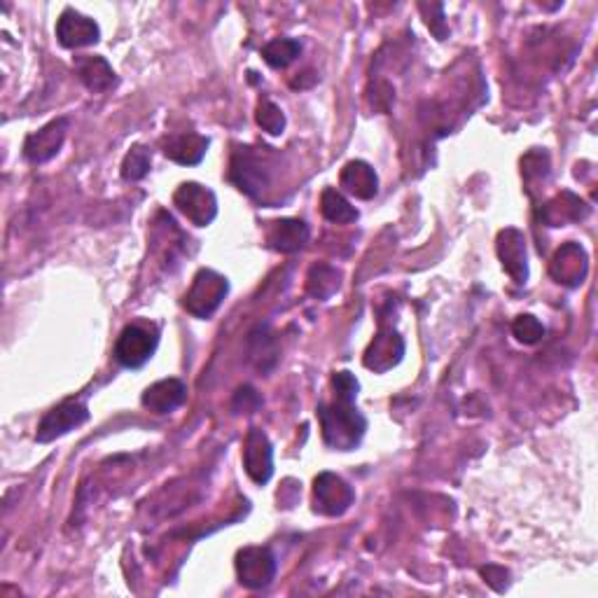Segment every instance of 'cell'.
Wrapping results in <instances>:
<instances>
[{
    "instance_id": "2",
    "label": "cell",
    "mask_w": 598,
    "mask_h": 598,
    "mask_svg": "<svg viewBox=\"0 0 598 598\" xmlns=\"http://www.w3.org/2000/svg\"><path fill=\"white\" fill-rule=\"evenodd\" d=\"M229 292V281L213 269H199L185 295V309L194 318H211Z\"/></svg>"
},
{
    "instance_id": "6",
    "label": "cell",
    "mask_w": 598,
    "mask_h": 598,
    "mask_svg": "<svg viewBox=\"0 0 598 598\" xmlns=\"http://www.w3.org/2000/svg\"><path fill=\"white\" fill-rule=\"evenodd\" d=\"M157 351V335L143 325H127L115 342V360L127 370H138Z\"/></svg>"
},
{
    "instance_id": "29",
    "label": "cell",
    "mask_w": 598,
    "mask_h": 598,
    "mask_svg": "<svg viewBox=\"0 0 598 598\" xmlns=\"http://www.w3.org/2000/svg\"><path fill=\"white\" fill-rule=\"evenodd\" d=\"M260 407H262V398L253 386H241L239 391L234 393V400H232L234 414H253Z\"/></svg>"
},
{
    "instance_id": "22",
    "label": "cell",
    "mask_w": 598,
    "mask_h": 598,
    "mask_svg": "<svg viewBox=\"0 0 598 598\" xmlns=\"http://www.w3.org/2000/svg\"><path fill=\"white\" fill-rule=\"evenodd\" d=\"M302 54V45L295 38H274L271 43L262 47V59L267 61L271 68L281 71L288 68Z\"/></svg>"
},
{
    "instance_id": "3",
    "label": "cell",
    "mask_w": 598,
    "mask_h": 598,
    "mask_svg": "<svg viewBox=\"0 0 598 598\" xmlns=\"http://www.w3.org/2000/svg\"><path fill=\"white\" fill-rule=\"evenodd\" d=\"M87 421H89V407L85 405V402L66 400L54 409H50V412L40 419L38 430H36V440L40 444L54 442V440H59V437L71 433V430L85 426Z\"/></svg>"
},
{
    "instance_id": "16",
    "label": "cell",
    "mask_w": 598,
    "mask_h": 598,
    "mask_svg": "<svg viewBox=\"0 0 598 598\" xmlns=\"http://www.w3.org/2000/svg\"><path fill=\"white\" fill-rule=\"evenodd\" d=\"M309 225L299 218H283L271 222L267 229V243L269 248H274L276 253H297L299 248L307 246L309 241Z\"/></svg>"
},
{
    "instance_id": "8",
    "label": "cell",
    "mask_w": 598,
    "mask_h": 598,
    "mask_svg": "<svg viewBox=\"0 0 598 598\" xmlns=\"http://www.w3.org/2000/svg\"><path fill=\"white\" fill-rule=\"evenodd\" d=\"M173 204L192 225L208 227L218 215V199L215 192L199 183H183L173 194Z\"/></svg>"
},
{
    "instance_id": "18",
    "label": "cell",
    "mask_w": 598,
    "mask_h": 598,
    "mask_svg": "<svg viewBox=\"0 0 598 598\" xmlns=\"http://www.w3.org/2000/svg\"><path fill=\"white\" fill-rule=\"evenodd\" d=\"M339 183L349 194L356 199L370 201L377 197L379 192V176L377 171L372 169V164L363 162V159H353L342 169V176H339Z\"/></svg>"
},
{
    "instance_id": "13",
    "label": "cell",
    "mask_w": 598,
    "mask_h": 598,
    "mask_svg": "<svg viewBox=\"0 0 598 598\" xmlns=\"http://www.w3.org/2000/svg\"><path fill=\"white\" fill-rule=\"evenodd\" d=\"M57 40L66 50H80V47L96 45L101 40V29L94 19L80 15L78 10L68 8L61 12L57 22Z\"/></svg>"
},
{
    "instance_id": "15",
    "label": "cell",
    "mask_w": 598,
    "mask_h": 598,
    "mask_svg": "<svg viewBox=\"0 0 598 598\" xmlns=\"http://www.w3.org/2000/svg\"><path fill=\"white\" fill-rule=\"evenodd\" d=\"M589 213L591 208L587 201L577 197L575 192L563 190L561 194H556L552 201H547V204L542 206L540 218L549 227H563L566 222H582Z\"/></svg>"
},
{
    "instance_id": "23",
    "label": "cell",
    "mask_w": 598,
    "mask_h": 598,
    "mask_svg": "<svg viewBox=\"0 0 598 598\" xmlns=\"http://www.w3.org/2000/svg\"><path fill=\"white\" fill-rule=\"evenodd\" d=\"M339 290V271L330 264H314L307 276V292L314 299H328Z\"/></svg>"
},
{
    "instance_id": "19",
    "label": "cell",
    "mask_w": 598,
    "mask_h": 598,
    "mask_svg": "<svg viewBox=\"0 0 598 598\" xmlns=\"http://www.w3.org/2000/svg\"><path fill=\"white\" fill-rule=\"evenodd\" d=\"M208 138L197 131L173 134L164 141V155L180 166H194L206 157Z\"/></svg>"
},
{
    "instance_id": "1",
    "label": "cell",
    "mask_w": 598,
    "mask_h": 598,
    "mask_svg": "<svg viewBox=\"0 0 598 598\" xmlns=\"http://www.w3.org/2000/svg\"><path fill=\"white\" fill-rule=\"evenodd\" d=\"M318 421H321L323 440L330 449L353 451L363 442L367 419L356 407V398L335 395L330 405H318Z\"/></svg>"
},
{
    "instance_id": "24",
    "label": "cell",
    "mask_w": 598,
    "mask_h": 598,
    "mask_svg": "<svg viewBox=\"0 0 598 598\" xmlns=\"http://www.w3.org/2000/svg\"><path fill=\"white\" fill-rule=\"evenodd\" d=\"M250 358H253L257 370L269 372L278 360L274 339H271L269 335H264L262 330L253 332V335H250Z\"/></svg>"
},
{
    "instance_id": "20",
    "label": "cell",
    "mask_w": 598,
    "mask_h": 598,
    "mask_svg": "<svg viewBox=\"0 0 598 598\" xmlns=\"http://www.w3.org/2000/svg\"><path fill=\"white\" fill-rule=\"evenodd\" d=\"M73 66H75V73H78L82 85H85L89 92H94V94L108 92V89L117 82L113 66H110L108 59H103V57H89L87 54V57L75 59Z\"/></svg>"
},
{
    "instance_id": "21",
    "label": "cell",
    "mask_w": 598,
    "mask_h": 598,
    "mask_svg": "<svg viewBox=\"0 0 598 598\" xmlns=\"http://www.w3.org/2000/svg\"><path fill=\"white\" fill-rule=\"evenodd\" d=\"M321 213L325 220L335 222V225H351L358 220L356 206H351V201L335 187H328L321 194Z\"/></svg>"
},
{
    "instance_id": "30",
    "label": "cell",
    "mask_w": 598,
    "mask_h": 598,
    "mask_svg": "<svg viewBox=\"0 0 598 598\" xmlns=\"http://www.w3.org/2000/svg\"><path fill=\"white\" fill-rule=\"evenodd\" d=\"M332 391H335V395H344V398H358L360 381L356 379V374L346 370L335 372L332 374Z\"/></svg>"
},
{
    "instance_id": "11",
    "label": "cell",
    "mask_w": 598,
    "mask_h": 598,
    "mask_svg": "<svg viewBox=\"0 0 598 598\" xmlns=\"http://www.w3.org/2000/svg\"><path fill=\"white\" fill-rule=\"evenodd\" d=\"M243 468L255 484H267L274 475V447L260 428H250L243 442Z\"/></svg>"
},
{
    "instance_id": "10",
    "label": "cell",
    "mask_w": 598,
    "mask_h": 598,
    "mask_svg": "<svg viewBox=\"0 0 598 598\" xmlns=\"http://www.w3.org/2000/svg\"><path fill=\"white\" fill-rule=\"evenodd\" d=\"M496 253L505 274L517 285H524L528 281V250L524 232L517 227L500 229L496 239Z\"/></svg>"
},
{
    "instance_id": "31",
    "label": "cell",
    "mask_w": 598,
    "mask_h": 598,
    "mask_svg": "<svg viewBox=\"0 0 598 598\" xmlns=\"http://www.w3.org/2000/svg\"><path fill=\"white\" fill-rule=\"evenodd\" d=\"M423 17H426L428 29L435 33L437 40H447L449 29H447V22H444V8L440 3H435V17H428V15H423Z\"/></svg>"
},
{
    "instance_id": "25",
    "label": "cell",
    "mask_w": 598,
    "mask_h": 598,
    "mask_svg": "<svg viewBox=\"0 0 598 598\" xmlns=\"http://www.w3.org/2000/svg\"><path fill=\"white\" fill-rule=\"evenodd\" d=\"M150 164V150L143 148V145H134L122 162V178L129 180V183H138V180L148 176Z\"/></svg>"
},
{
    "instance_id": "26",
    "label": "cell",
    "mask_w": 598,
    "mask_h": 598,
    "mask_svg": "<svg viewBox=\"0 0 598 598\" xmlns=\"http://www.w3.org/2000/svg\"><path fill=\"white\" fill-rule=\"evenodd\" d=\"M255 122L257 127L267 131L271 136H281L285 129V115L271 99H260L255 108Z\"/></svg>"
},
{
    "instance_id": "9",
    "label": "cell",
    "mask_w": 598,
    "mask_h": 598,
    "mask_svg": "<svg viewBox=\"0 0 598 598\" xmlns=\"http://www.w3.org/2000/svg\"><path fill=\"white\" fill-rule=\"evenodd\" d=\"M71 129V120L68 117H57V120L47 122L45 127L26 136L24 141V157L31 164H45L59 155V150L64 148V141Z\"/></svg>"
},
{
    "instance_id": "28",
    "label": "cell",
    "mask_w": 598,
    "mask_h": 598,
    "mask_svg": "<svg viewBox=\"0 0 598 598\" xmlns=\"http://www.w3.org/2000/svg\"><path fill=\"white\" fill-rule=\"evenodd\" d=\"M512 335L517 337V342L526 344V346H533V344H538L542 337H545V325H542L538 318L531 316V314H521V316L514 318Z\"/></svg>"
},
{
    "instance_id": "5",
    "label": "cell",
    "mask_w": 598,
    "mask_h": 598,
    "mask_svg": "<svg viewBox=\"0 0 598 598\" xmlns=\"http://www.w3.org/2000/svg\"><path fill=\"white\" fill-rule=\"evenodd\" d=\"M236 577L246 589L269 587L276 577V556L269 547H243L236 552Z\"/></svg>"
},
{
    "instance_id": "14",
    "label": "cell",
    "mask_w": 598,
    "mask_h": 598,
    "mask_svg": "<svg viewBox=\"0 0 598 598\" xmlns=\"http://www.w3.org/2000/svg\"><path fill=\"white\" fill-rule=\"evenodd\" d=\"M402 356H405V339H402L393 328H381L377 337L372 339L367 346L363 363L367 370L384 374L393 370L395 365H400Z\"/></svg>"
},
{
    "instance_id": "4",
    "label": "cell",
    "mask_w": 598,
    "mask_h": 598,
    "mask_svg": "<svg viewBox=\"0 0 598 598\" xmlns=\"http://www.w3.org/2000/svg\"><path fill=\"white\" fill-rule=\"evenodd\" d=\"M356 500V491L335 472H321L314 479V510L323 517H342Z\"/></svg>"
},
{
    "instance_id": "27",
    "label": "cell",
    "mask_w": 598,
    "mask_h": 598,
    "mask_svg": "<svg viewBox=\"0 0 598 598\" xmlns=\"http://www.w3.org/2000/svg\"><path fill=\"white\" fill-rule=\"evenodd\" d=\"M521 176H524L526 185L542 183L549 176V155L545 150H533L521 159Z\"/></svg>"
},
{
    "instance_id": "12",
    "label": "cell",
    "mask_w": 598,
    "mask_h": 598,
    "mask_svg": "<svg viewBox=\"0 0 598 598\" xmlns=\"http://www.w3.org/2000/svg\"><path fill=\"white\" fill-rule=\"evenodd\" d=\"M589 271V257L580 243L570 241L556 250L552 262H549V276L554 278L559 285L566 288H577L584 283Z\"/></svg>"
},
{
    "instance_id": "17",
    "label": "cell",
    "mask_w": 598,
    "mask_h": 598,
    "mask_svg": "<svg viewBox=\"0 0 598 598\" xmlns=\"http://www.w3.org/2000/svg\"><path fill=\"white\" fill-rule=\"evenodd\" d=\"M187 398V386L180 379H162L145 388L143 407L152 414H171L183 405Z\"/></svg>"
},
{
    "instance_id": "7",
    "label": "cell",
    "mask_w": 598,
    "mask_h": 598,
    "mask_svg": "<svg viewBox=\"0 0 598 598\" xmlns=\"http://www.w3.org/2000/svg\"><path fill=\"white\" fill-rule=\"evenodd\" d=\"M229 178L248 197H260L262 190L269 185V169L267 162L262 159V152H255L250 148H241L234 152L232 169Z\"/></svg>"
}]
</instances>
